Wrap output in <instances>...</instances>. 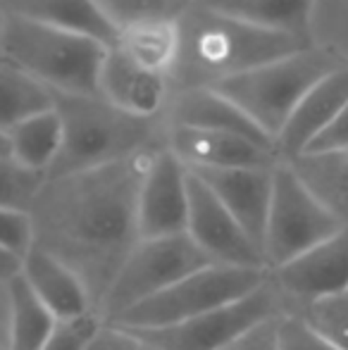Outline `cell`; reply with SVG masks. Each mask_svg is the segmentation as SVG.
Masks as SVG:
<instances>
[{"label": "cell", "instance_id": "obj_16", "mask_svg": "<svg viewBox=\"0 0 348 350\" xmlns=\"http://www.w3.org/2000/svg\"><path fill=\"white\" fill-rule=\"evenodd\" d=\"M19 277L27 281L38 303L60 322L75 319L93 312L91 291L86 288L84 279L67 262H62L51 250L34 243V248L22 258Z\"/></svg>", "mask_w": 348, "mask_h": 350}, {"label": "cell", "instance_id": "obj_26", "mask_svg": "<svg viewBox=\"0 0 348 350\" xmlns=\"http://www.w3.org/2000/svg\"><path fill=\"white\" fill-rule=\"evenodd\" d=\"M189 3L191 0H93L117 31L146 19H176Z\"/></svg>", "mask_w": 348, "mask_h": 350}, {"label": "cell", "instance_id": "obj_6", "mask_svg": "<svg viewBox=\"0 0 348 350\" xmlns=\"http://www.w3.org/2000/svg\"><path fill=\"white\" fill-rule=\"evenodd\" d=\"M269 269L210 265L112 319L122 329H160L232 305L267 284Z\"/></svg>", "mask_w": 348, "mask_h": 350}, {"label": "cell", "instance_id": "obj_33", "mask_svg": "<svg viewBox=\"0 0 348 350\" xmlns=\"http://www.w3.org/2000/svg\"><path fill=\"white\" fill-rule=\"evenodd\" d=\"M282 317V314H279ZM267 319V322L258 324L256 329L246 334L243 338H239L232 346V350H279L277 341V319Z\"/></svg>", "mask_w": 348, "mask_h": 350}, {"label": "cell", "instance_id": "obj_5", "mask_svg": "<svg viewBox=\"0 0 348 350\" xmlns=\"http://www.w3.org/2000/svg\"><path fill=\"white\" fill-rule=\"evenodd\" d=\"M336 67H341V62L332 53L310 46L239 77L224 79L210 88L229 98L277 146V136L303 96Z\"/></svg>", "mask_w": 348, "mask_h": 350}, {"label": "cell", "instance_id": "obj_20", "mask_svg": "<svg viewBox=\"0 0 348 350\" xmlns=\"http://www.w3.org/2000/svg\"><path fill=\"white\" fill-rule=\"evenodd\" d=\"M200 8L269 31L291 33L310 41V14L315 0H193Z\"/></svg>", "mask_w": 348, "mask_h": 350}, {"label": "cell", "instance_id": "obj_17", "mask_svg": "<svg viewBox=\"0 0 348 350\" xmlns=\"http://www.w3.org/2000/svg\"><path fill=\"white\" fill-rule=\"evenodd\" d=\"M348 103V67L341 65L322 77L296 105L286 126L277 136V152L282 160L303 155Z\"/></svg>", "mask_w": 348, "mask_h": 350}, {"label": "cell", "instance_id": "obj_36", "mask_svg": "<svg viewBox=\"0 0 348 350\" xmlns=\"http://www.w3.org/2000/svg\"><path fill=\"white\" fill-rule=\"evenodd\" d=\"M0 157H10V141L5 131H0Z\"/></svg>", "mask_w": 348, "mask_h": 350}, {"label": "cell", "instance_id": "obj_19", "mask_svg": "<svg viewBox=\"0 0 348 350\" xmlns=\"http://www.w3.org/2000/svg\"><path fill=\"white\" fill-rule=\"evenodd\" d=\"M8 12L96 38L103 46H115L120 36L93 0H8Z\"/></svg>", "mask_w": 348, "mask_h": 350}, {"label": "cell", "instance_id": "obj_15", "mask_svg": "<svg viewBox=\"0 0 348 350\" xmlns=\"http://www.w3.org/2000/svg\"><path fill=\"white\" fill-rule=\"evenodd\" d=\"M98 96L126 115L153 120L168 98V77L136 65L122 48L110 46L98 77Z\"/></svg>", "mask_w": 348, "mask_h": 350}, {"label": "cell", "instance_id": "obj_13", "mask_svg": "<svg viewBox=\"0 0 348 350\" xmlns=\"http://www.w3.org/2000/svg\"><path fill=\"white\" fill-rule=\"evenodd\" d=\"M189 170V167H186ZM215 193V198L241 224L248 239L260 248L267 229L274 167H237V170H189ZM265 258V255H263Z\"/></svg>", "mask_w": 348, "mask_h": 350}, {"label": "cell", "instance_id": "obj_34", "mask_svg": "<svg viewBox=\"0 0 348 350\" xmlns=\"http://www.w3.org/2000/svg\"><path fill=\"white\" fill-rule=\"evenodd\" d=\"M136 346H139V341L126 329L103 324L96 336L91 338L86 350H136Z\"/></svg>", "mask_w": 348, "mask_h": 350}, {"label": "cell", "instance_id": "obj_25", "mask_svg": "<svg viewBox=\"0 0 348 350\" xmlns=\"http://www.w3.org/2000/svg\"><path fill=\"white\" fill-rule=\"evenodd\" d=\"M308 189L348 224V152L301 155L286 160Z\"/></svg>", "mask_w": 348, "mask_h": 350}, {"label": "cell", "instance_id": "obj_3", "mask_svg": "<svg viewBox=\"0 0 348 350\" xmlns=\"http://www.w3.org/2000/svg\"><path fill=\"white\" fill-rule=\"evenodd\" d=\"M107 48L96 38L12 12L0 17V55L53 93L98 96V77Z\"/></svg>", "mask_w": 348, "mask_h": 350}, {"label": "cell", "instance_id": "obj_38", "mask_svg": "<svg viewBox=\"0 0 348 350\" xmlns=\"http://www.w3.org/2000/svg\"><path fill=\"white\" fill-rule=\"evenodd\" d=\"M224 350H232V348H224Z\"/></svg>", "mask_w": 348, "mask_h": 350}, {"label": "cell", "instance_id": "obj_8", "mask_svg": "<svg viewBox=\"0 0 348 350\" xmlns=\"http://www.w3.org/2000/svg\"><path fill=\"white\" fill-rule=\"evenodd\" d=\"M217 265L191 241L189 234L168 239H146L131 248L117 269L105 298L103 322H112L122 312L155 298L189 274Z\"/></svg>", "mask_w": 348, "mask_h": 350}, {"label": "cell", "instance_id": "obj_21", "mask_svg": "<svg viewBox=\"0 0 348 350\" xmlns=\"http://www.w3.org/2000/svg\"><path fill=\"white\" fill-rule=\"evenodd\" d=\"M176 19H146V22L131 24L122 29L115 46L122 48L136 65L170 79L176 62V51H179Z\"/></svg>", "mask_w": 348, "mask_h": 350}, {"label": "cell", "instance_id": "obj_37", "mask_svg": "<svg viewBox=\"0 0 348 350\" xmlns=\"http://www.w3.org/2000/svg\"><path fill=\"white\" fill-rule=\"evenodd\" d=\"M136 341H139V338H136ZM136 350H158V348H150V346H146V343H141V341H139V346H136Z\"/></svg>", "mask_w": 348, "mask_h": 350}, {"label": "cell", "instance_id": "obj_29", "mask_svg": "<svg viewBox=\"0 0 348 350\" xmlns=\"http://www.w3.org/2000/svg\"><path fill=\"white\" fill-rule=\"evenodd\" d=\"M103 324H105L103 317H98L96 312H88L84 317L75 319H60V322H55V329L48 336L43 350H86Z\"/></svg>", "mask_w": 348, "mask_h": 350}, {"label": "cell", "instance_id": "obj_31", "mask_svg": "<svg viewBox=\"0 0 348 350\" xmlns=\"http://www.w3.org/2000/svg\"><path fill=\"white\" fill-rule=\"evenodd\" d=\"M36 243L31 212L0 208V248L24 258Z\"/></svg>", "mask_w": 348, "mask_h": 350}, {"label": "cell", "instance_id": "obj_1", "mask_svg": "<svg viewBox=\"0 0 348 350\" xmlns=\"http://www.w3.org/2000/svg\"><path fill=\"white\" fill-rule=\"evenodd\" d=\"M148 160L141 152L115 165L46 181L31 208L36 245L57 255L81 279L84 269L101 274L107 293L117 269L139 243L136 198Z\"/></svg>", "mask_w": 348, "mask_h": 350}, {"label": "cell", "instance_id": "obj_4", "mask_svg": "<svg viewBox=\"0 0 348 350\" xmlns=\"http://www.w3.org/2000/svg\"><path fill=\"white\" fill-rule=\"evenodd\" d=\"M55 110L62 120V150L48 181L141 155L153 134V120L126 115L101 96L55 93Z\"/></svg>", "mask_w": 348, "mask_h": 350}, {"label": "cell", "instance_id": "obj_23", "mask_svg": "<svg viewBox=\"0 0 348 350\" xmlns=\"http://www.w3.org/2000/svg\"><path fill=\"white\" fill-rule=\"evenodd\" d=\"M5 288H8V350H43L57 319L38 303L22 277H14Z\"/></svg>", "mask_w": 348, "mask_h": 350}, {"label": "cell", "instance_id": "obj_14", "mask_svg": "<svg viewBox=\"0 0 348 350\" xmlns=\"http://www.w3.org/2000/svg\"><path fill=\"white\" fill-rule=\"evenodd\" d=\"M168 148L189 170H237V167H274L282 162L277 150L243 136L222 131L170 126Z\"/></svg>", "mask_w": 348, "mask_h": 350}, {"label": "cell", "instance_id": "obj_24", "mask_svg": "<svg viewBox=\"0 0 348 350\" xmlns=\"http://www.w3.org/2000/svg\"><path fill=\"white\" fill-rule=\"evenodd\" d=\"M55 107V93L0 55V131L8 134L14 124L38 112Z\"/></svg>", "mask_w": 348, "mask_h": 350}, {"label": "cell", "instance_id": "obj_30", "mask_svg": "<svg viewBox=\"0 0 348 350\" xmlns=\"http://www.w3.org/2000/svg\"><path fill=\"white\" fill-rule=\"evenodd\" d=\"M277 341L279 350H339L301 314H282L277 319Z\"/></svg>", "mask_w": 348, "mask_h": 350}, {"label": "cell", "instance_id": "obj_11", "mask_svg": "<svg viewBox=\"0 0 348 350\" xmlns=\"http://www.w3.org/2000/svg\"><path fill=\"white\" fill-rule=\"evenodd\" d=\"M186 234L196 245L217 265L267 269L256 243L248 239L229 210L215 198V193L189 172V226Z\"/></svg>", "mask_w": 348, "mask_h": 350}, {"label": "cell", "instance_id": "obj_18", "mask_svg": "<svg viewBox=\"0 0 348 350\" xmlns=\"http://www.w3.org/2000/svg\"><path fill=\"white\" fill-rule=\"evenodd\" d=\"M170 126L222 131V134L243 136V139L277 150L274 141L260 126L215 88H184L176 93L172 110H170Z\"/></svg>", "mask_w": 348, "mask_h": 350}, {"label": "cell", "instance_id": "obj_22", "mask_svg": "<svg viewBox=\"0 0 348 350\" xmlns=\"http://www.w3.org/2000/svg\"><path fill=\"white\" fill-rule=\"evenodd\" d=\"M10 157L38 174H48L62 150V120L57 110H46L22 120L8 131Z\"/></svg>", "mask_w": 348, "mask_h": 350}, {"label": "cell", "instance_id": "obj_9", "mask_svg": "<svg viewBox=\"0 0 348 350\" xmlns=\"http://www.w3.org/2000/svg\"><path fill=\"white\" fill-rule=\"evenodd\" d=\"M279 288L272 277L256 293L213 312L160 329H126L141 343L158 350H224L267 319L279 317ZM122 329V327H120Z\"/></svg>", "mask_w": 348, "mask_h": 350}, {"label": "cell", "instance_id": "obj_10", "mask_svg": "<svg viewBox=\"0 0 348 350\" xmlns=\"http://www.w3.org/2000/svg\"><path fill=\"white\" fill-rule=\"evenodd\" d=\"M189 226V170L170 148L155 150L136 198L139 241L186 234Z\"/></svg>", "mask_w": 348, "mask_h": 350}, {"label": "cell", "instance_id": "obj_2", "mask_svg": "<svg viewBox=\"0 0 348 350\" xmlns=\"http://www.w3.org/2000/svg\"><path fill=\"white\" fill-rule=\"evenodd\" d=\"M179 51L170 81L184 88H210L279 57L306 51L312 41L291 33L269 31L256 24L200 8L191 0L176 19Z\"/></svg>", "mask_w": 348, "mask_h": 350}, {"label": "cell", "instance_id": "obj_35", "mask_svg": "<svg viewBox=\"0 0 348 350\" xmlns=\"http://www.w3.org/2000/svg\"><path fill=\"white\" fill-rule=\"evenodd\" d=\"M19 272H22V258L0 248V284L8 286L14 277H19Z\"/></svg>", "mask_w": 348, "mask_h": 350}, {"label": "cell", "instance_id": "obj_28", "mask_svg": "<svg viewBox=\"0 0 348 350\" xmlns=\"http://www.w3.org/2000/svg\"><path fill=\"white\" fill-rule=\"evenodd\" d=\"M301 317L339 350H348V291L306 305Z\"/></svg>", "mask_w": 348, "mask_h": 350}, {"label": "cell", "instance_id": "obj_7", "mask_svg": "<svg viewBox=\"0 0 348 350\" xmlns=\"http://www.w3.org/2000/svg\"><path fill=\"white\" fill-rule=\"evenodd\" d=\"M344 226L348 224L308 189L286 160L274 165L272 200L263 243L267 269L282 267L289 260L339 234Z\"/></svg>", "mask_w": 348, "mask_h": 350}, {"label": "cell", "instance_id": "obj_32", "mask_svg": "<svg viewBox=\"0 0 348 350\" xmlns=\"http://www.w3.org/2000/svg\"><path fill=\"white\" fill-rule=\"evenodd\" d=\"M327 152H348V103L334 117V122L306 148L303 155H327Z\"/></svg>", "mask_w": 348, "mask_h": 350}, {"label": "cell", "instance_id": "obj_12", "mask_svg": "<svg viewBox=\"0 0 348 350\" xmlns=\"http://www.w3.org/2000/svg\"><path fill=\"white\" fill-rule=\"evenodd\" d=\"M279 293L306 308L348 291V226L277 269H269Z\"/></svg>", "mask_w": 348, "mask_h": 350}, {"label": "cell", "instance_id": "obj_27", "mask_svg": "<svg viewBox=\"0 0 348 350\" xmlns=\"http://www.w3.org/2000/svg\"><path fill=\"white\" fill-rule=\"evenodd\" d=\"M46 181V174L17 165L12 157H0V208L31 212Z\"/></svg>", "mask_w": 348, "mask_h": 350}]
</instances>
